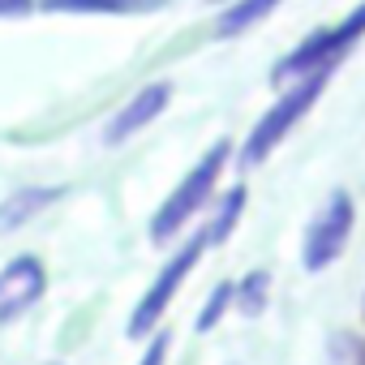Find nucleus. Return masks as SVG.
Masks as SVG:
<instances>
[{
    "label": "nucleus",
    "mask_w": 365,
    "mask_h": 365,
    "mask_svg": "<svg viewBox=\"0 0 365 365\" xmlns=\"http://www.w3.org/2000/svg\"><path fill=\"white\" fill-rule=\"evenodd\" d=\"M163 356H168V335H155V339H150V348L142 352V361H138V365H163Z\"/></svg>",
    "instance_id": "15"
},
{
    "label": "nucleus",
    "mask_w": 365,
    "mask_h": 365,
    "mask_svg": "<svg viewBox=\"0 0 365 365\" xmlns=\"http://www.w3.org/2000/svg\"><path fill=\"white\" fill-rule=\"evenodd\" d=\"M352 224H356L352 194H348V190H335V194L314 211V220L305 224L301 262H305V271H309V275H318V271H327L331 262H339V254L348 250Z\"/></svg>",
    "instance_id": "4"
},
{
    "label": "nucleus",
    "mask_w": 365,
    "mask_h": 365,
    "mask_svg": "<svg viewBox=\"0 0 365 365\" xmlns=\"http://www.w3.org/2000/svg\"><path fill=\"white\" fill-rule=\"evenodd\" d=\"M211 250V237H207V228L190 241V245H180L172 258H168V267L155 275V284L142 292V301H138V309H133V318H129V335H146L159 318H163V309L172 305V297L180 292V284H185V275L198 267V258Z\"/></svg>",
    "instance_id": "5"
},
{
    "label": "nucleus",
    "mask_w": 365,
    "mask_h": 365,
    "mask_svg": "<svg viewBox=\"0 0 365 365\" xmlns=\"http://www.w3.org/2000/svg\"><path fill=\"white\" fill-rule=\"evenodd\" d=\"M237 301V284H220L211 297H207V305H202V314H198V331H211L224 314H228V305Z\"/></svg>",
    "instance_id": "14"
},
{
    "label": "nucleus",
    "mask_w": 365,
    "mask_h": 365,
    "mask_svg": "<svg viewBox=\"0 0 365 365\" xmlns=\"http://www.w3.org/2000/svg\"><path fill=\"white\" fill-rule=\"evenodd\" d=\"M31 9H39L35 0H0V18H26Z\"/></svg>",
    "instance_id": "16"
},
{
    "label": "nucleus",
    "mask_w": 365,
    "mask_h": 365,
    "mask_svg": "<svg viewBox=\"0 0 365 365\" xmlns=\"http://www.w3.org/2000/svg\"><path fill=\"white\" fill-rule=\"evenodd\" d=\"M61 194L65 190H56V185H26V190L9 194L5 202H0V232H18L22 224L43 215L52 202H61Z\"/></svg>",
    "instance_id": "8"
},
{
    "label": "nucleus",
    "mask_w": 365,
    "mask_h": 365,
    "mask_svg": "<svg viewBox=\"0 0 365 365\" xmlns=\"http://www.w3.org/2000/svg\"><path fill=\"white\" fill-rule=\"evenodd\" d=\"M228 159H232V146H228V138H220L185 176H180V185L159 202V211L150 215V241L155 245H163V241H172L180 228H185L207 202H211V194H215V185H220V172L228 168Z\"/></svg>",
    "instance_id": "2"
},
{
    "label": "nucleus",
    "mask_w": 365,
    "mask_h": 365,
    "mask_svg": "<svg viewBox=\"0 0 365 365\" xmlns=\"http://www.w3.org/2000/svg\"><path fill=\"white\" fill-rule=\"evenodd\" d=\"M168 99H172V82H146L125 108H116V116L108 120V129H103V142L108 146H120V142H129L133 133H142L163 108H168Z\"/></svg>",
    "instance_id": "7"
},
{
    "label": "nucleus",
    "mask_w": 365,
    "mask_h": 365,
    "mask_svg": "<svg viewBox=\"0 0 365 365\" xmlns=\"http://www.w3.org/2000/svg\"><path fill=\"white\" fill-rule=\"evenodd\" d=\"M39 9H52V14H108V18H125V14H155V9H163V0H39Z\"/></svg>",
    "instance_id": "9"
},
{
    "label": "nucleus",
    "mask_w": 365,
    "mask_h": 365,
    "mask_svg": "<svg viewBox=\"0 0 365 365\" xmlns=\"http://www.w3.org/2000/svg\"><path fill=\"white\" fill-rule=\"evenodd\" d=\"M331 82V73H309V78H301V82H292L267 112H262V120L254 125V133L245 138V150H241V163L245 168H258L292 129H297V120L318 103V95H322V86Z\"/></svg>",
    "instance_id": "3"
},
{
    "label": "nucleus",
    "mask_w": 365,
    "mask_h": 365,
    "mask_svg": "<svg viewBox=\"0 0 365 365\" xmlns=\"http://www.w3.org/2000/svg\"><path fill=\"white\" fill-rule=\"evenodd\" d=\"M361 314H365V297H361Z\"/></svg>",
    "instance_id": "17"
},
{
    "label": "nucleus",
    "mask_w": 365,
    "mask_h": 365,
    "mask_svg": "<svg viewBox=\"0 0 365 365\" xmlns=\"http://www.w3.org/2000/svg\"><path fill=\"white\" fill-rule=\"evenodd\" d=\"M241 211H245V190H232L228 198H224V207H220V215L207 224V237H211V245H220L232 228H237V220H241Z\"/></svg>",
    "instance_id": "12"
},
{
    "label": "nucleus",
    "mask_w": 365,
    "mask_h": 365,
    "mask_svg": "<svg viewBox=\"0 0 365 365\" xmlns=\"http://www.w3.org/2000/svg\"><path fill=\"white\" fill-rule=\"evenodd\" d=\"M279 9V0H232V5L220 14V22H215V35L220 39H237V35H245V31H254L267 14H275Z\"/></svg>",
    "instance_id": "10"
},
{
    "label": "nucleus",
    "mask_w": 365,
    "mask_h": 365,
    "mask_svg": "<svg viewBox=\"0 0 365 365\" xmlns=\"http://www.w3.org/2000/svg\"><path fill=\"white\" fill-rule=\"evenodd\" d=\"M361 39H365V0H361L352 14H344L335 26H318V31L305 35L288 56H279L271 82H275V86H292V82H301V78H309V73H335L339 61H344Z\"/></svg>",
    "instance_id": "1"
},
{
    "label": "nucleus",
    "mask_w": 365,
    "mask_h": 365,
    "mask_svg": "<svg viewBox=\"0 0 365 365\" xmlns=\"http://www.w3.org/2000/svg\"><path fill=\"white\" fill-rule=\"evenodd\" d=\"M43 288H48V271H43V262L35 254L9 258L0 267V327L22 318L31 305H39Z\"/></svg>",
    "instance_id": "6"
},
{
    "label": "nucleus",
    "mask_w": 365,
    "mask_h": 365,
    "mask_svg": "<svg viewBox=\"0 0 365 365\" xmlns=\"http://www.w3.org/2000/svg\"><path fill=\"white\" fill-rule=\"evenodd\" d=\"M267 292H271V275L267 271H250L241 284H237V305H241V314H262L267 309Z\"/></svg>",
    "instance_id": "11"
},
{
    "label": "nucleus",
    "mask_w": 365,
    "mask_h": 365,
    "mask_svg": "<svg viewBox=\"0 0 365 365\" xmlns=\"http://www.w3.org/2000/svg\"><path fill=\"white\" fill-rule=\"evenodd\" d=\"M322 365H365V339H356V335L339 331V335L327 344Z\"/></svg>",
    "instance_id": "13"
}]
</instances>
